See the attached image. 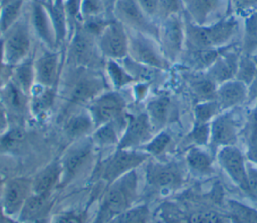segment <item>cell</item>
I'll list each match as a JSON object with an SVG mask.
<instances>
[{"instance_id":"obj_28","label":"cell","mask_w":257,"mask_h":223,"mask_svg":"<svg viewBox=\"0 0 257 223\" xmlns=\"http://www.w3.org/2000/svg\"><path fill=\"white\" fill-rule=\"evenodd\" d=\"M56 100V87H43L35 84L29 95L30 115L42 119L53 107Z\"/></svg>"},{"instance_id":"obj_30","label":"cell","mask_w":257,"mask_h":223,"mask_svg":"<svg viewBox=\"0 0 257 223\" xmlns=\"http://www.w3.org/2000/svg\"><path fill=\"white\" fill-rule=\"evenodd\" d=\"M230 45H227L221 48H214V49H201V50L185 49L180 59L184 62V64H186L189 68H191L194 71H206L216 61V59L220 56V54L225 49H227Z\"/></svg>"},{"instance_id":"obj_12","label":"cell","mask_w":257,"mask_h":223,"mask_svg":"<svg viewBox=\"0 0 257 223\" xmlns=\"http://www.w3.org/2000/svg\"><path fill=\"white\" fill-rule=\"evenodd\" d=\"M100 53L105 59L122 60L128 56V34L125 26L114 17L96 38Z\"/></svg>"},{"instance_id":"obj_4","label":"cell","mask_w":257,"mask_h":223,"mask_svg":"<svg viewBox=\"0 0 257 223\" xmlns=\"http://www.w3.org/2000/svg\"><path fill=\"white\" fill-rule=\"evenodd\" d=\"M67 63L70 67L95 69L104 67L105 58L100 53L96 37L89 33L82 23L77 24L68 38L66 51Z\"/></svg>"},{"instance_id":"obj_57","label":"cell","mask_w":257,"mask_h":223,"mask_svg":"<svg viewBox=\"0 0 257 223\" xmlns=\"http://www.w3.org/2000/svg\"><path fill=\"white\" fill-rule=\"evenodd\" d=\"M101 1L103 3L106 15L108 17H113L112 16V10H113V7H114L117 0H101Z\"/></svg>"},{"instance_id":"obj_50","label":"cell","mask_w":257,"mask_h":223,"mask_svg":"<svg viewBox=\"0 0 257 223\" xmlns=\"http://www.w3.org/2000/svg\"><path fill=\"white\" fill-rule=\"evenodd\" d=\"M247 180L250 195L257 198V165L247 162Z\"/></svg>"},{"instance_id":"obj_53","label":"cell","mask_w":257,"mask_h":223,"mask_svg":"<svg viewBox=\"0 0 257 223\" xmlns=\"http://www.w3.org/2000/svg\"><path fill=\"white\" fill-rule=\"evenodd\" d=\"M148 84L145 82H139L134 86V96L137 100H141L147 93Z\"/></svg>"},{"instance_id":"obj_36","label":"cell","mask_w":257,"mask_h":223,"mask_svg":"<svg viewBox=\"0 0 257 223\" xmlns=\"http://www.w3.org/2000/svg\"><path fill=\"white\" fill-rule=\"evenodd\" d=\"M0 36L22 16L25 0H0Z\"/></svg>"},{"instance_id":"obj_17","label":"cell","mask_w":257,"mask_h":223,"mask_svg":"<svg viewBox=\"0 0 257 223\" xmlns=\"http://www.w3.org/2000/svg\"><path fill=\"white\" fill-rule=\"evenodd\" d=\"M217 159L231 180L244 192L250 194L247 180V162L241 150L235 146H226L218 150Z\"/></svg>"},{"instance_id":"obj_6","label":"cell","mask_w":257,"mask_h":223,"mask_svg":"<svg viewBox=\"0 0 257 223\" xmlns=\"http://www.w3.org/2000/svg\"><path fill=\"white\" fill-rule=\"evenodd\" d=\"M3 57L7 66L13 67L30 57L31 29L28 17L21 16L2 35Z\"/></svg>"},{"instance_id":"obj_58","label":"cell","mask_w":257,"mask_h":223,"mask_svg":"<svg viewBox=\"0 0 257 223\" xmlns=\"http://www.w3.org/2000/svg\"><path fill=\"white\" fill-rule=\"evenodd\" d=\"M0 223H21L17 219H14L12 217H9L5 214L0 216Z\"/></svg>"},{"instance_id":"obj_60","label":"cell","mask_w":257,"mask_h":223,"mask_svg":"<svg viewBox=\"0 0 257 223\" xmlns=\"http://www.w3.org/2000/svg\"><path fill=\"white\" fill-rule=\"evenodd\" d=\"M4 213H3V210H2V207H1V205H0V216L1 215H3Z\"/></svg>"},{"instance_id":"obj_1","label":"cell","mask_w":257,"mask_h":223,"mask_svg":"<svg viewBox=\"0 0 257 223\" xmlns=\"http://www.w3.org/2000/svg\"><path fill=\"white\" fill-rule=\"evenodd\" d=\"M184 21L185 49L188 50L214 49L230 45L240 31V22L233 14L205 25L197 24L187 16Z\"/></svg>"},{"instance_id":"obj_52","label":"cell","mask_w":257,"mask_h":223,"mask_svg":"<svg viewBox=\"0 0 257 223\" xmlns=\"http://www.w3.org/2000/svg\"><path fill=\"white\" fill-rule=\"evenodd\" d=\"M52 223H84V220L81 214L76 212H67L56 216Z\"/></svg>"},{"instance_id":"obj_61","label":"cell","mask_w":257,"mask_h":223,"mask_svg":"<svg viewBox=\"0 0 257 223\" xmlns=\"http://www.w3.org/2000/svg\"><path fill=\"white\" fill-rule=\"evenodd\" d=\"M41 1H52V0H41Z\"/></svg>"},{"instance_id":"obj_34","label":"cell","mask_w":257,"mask_h":223,"mask_svg":"<svg viewBox=\"0 0 257 223\" xmlns=\"http://www.w3.org/2000/svg\"><path fill=\"white\" fill-rule=\"evenodd\" d=\"M240 52L245 55H257V10L245 17Z\"/></svg>"},{"instance_id":"obj_47","label":"cell","mask_w":257,"mask_h":223,"mask_svg":"<svg viewBox=\"0 0 257 223\" xmlns=\"http://www.w3.org/2000/svg\"><path fill=\"white\" fill-rule=\"evenodd\" d=\"M81 12H82L83 21L85 19L100 16L103 14L106 15L105 9L101 0H82Z\"/></svg>"},{"instance_id":"obj_25","label":"cell","mask_w":257,"mask_h":223,"mask_svg":"<svg viewBox=\"0 0 257 223\" xmlns=\"http://www.w3.org/2000/svg\"><path fill=\"white\" fill-rule=\"evenodd\" d=\"M62 123L64 135L71 142L90 136L95 129V125L87 108H80L71 113Z\"/></svg>"},{"instance_id":"obj_38","label":"cell","mask_w":257,"mask_h":223,"mask_svg":"<svg viewBox=\"0 0 257 223\" xmlns=\"http://www.w3.org/2000/svg\"><path fill=\"white\" fill-rule=\"evenodd\" d=\"M256 70H257L256 57L240 53V58L238 62V68L235 75V79L243 82L249 87V85L254 79Z\"/></svg>"},{"instance_id":"obj_21","label":"cell","mask_w":257,"mask_h":223,"mask_svg":"<svg viewBox=\"0 0 257 223\" xmlns=\"http://www.w3.org/2000/svg\"><path fill=\"white\" fill-rule=\"evenodd\" d=\"M240 53V48L238 49L235 47V44H231L205 72L217 85L234 79L238 68Z\"/></svg>"},{"instance_id":"obj_8","label":"cell","mask_w":257,"mask_h":223,"mask_svg":"<svg viewBox=\"0 0 257 223\" xmlns=\"http://www.w3.org/2000/svg\"><path fill=\"white\" fill-rule=\"evenodd\" d=\"M94 145L90 136L74 141L60 158L61 175L58 188L69 184L92 159Z\"/></svg>"},{"instance_id":"obj_51","label":"cell","mask_w":257,"mask_h":223,"mask_svg":"<svg viewBox=\"0 0 257 223\" xmlns=\"http://www.w3.org/2000/svg\"><path fill=\"white\" fill-rule=\"evenodd\" d=\"M144 12L153 20L158 19L159 0H137Z\"/></svg>"},{"instance_id":"obj_10","label":"cell","mask_w":257,"mask_h":223,"mask_svg":"<svg viewBox=\"0 0 257 223\" xmlns=\"http://www.w3.org/2000/svg\"><path fill=\"white\" fill-rule=\"evenodd\" d=\"M112 16L126 29L142 32L158 40L159 24L144 12L137 0H117Z\"/></svg>"},{"instance_id":"obj_37","label":"cell","mask_w":257,"mask_h":223,"mask_svg":"<svg viewBox=\"0 0 257 223\" xmlns=\"http://www.w3.org/2000/svg\"><path fill=\"white\" fill-rule=\"evenodd\" d=\"M103 68L105 69L107 77L114 87V90H119L136 81L122 63H119V60L105 59Z\"/></svg>"},{"instance_id":"obj_48","label":"cell","mask_w":257,"mask_h":223,"mask_svg":"<svg viewBox=\"0 0 257 223\" xmlns=\"http://www.w3.org/2000/svg\"><path fill=\"white\" fill-rule=\"evenodd\" d=\"M229 7L232 14L247 16L257 10V0H230Z\"/></svg>"},{"instance_id":"obj_45","label":"cell","mask_w":257,"mask_h":223,"mask_svg":"<svg viewBox=\"0 0 257 223\" xmlns=\"http://www.w3.org/2000/svg\"><path fill=\"white\" fill-rule=\"evenodd\" d=\"M184 10L182 0H159L158 19L160 22L172 15L181 14Z\"/></svg>"},{"instance_id":"obj_29","label":"cell","mask_w":257,"mask_h":223,"mask_svg":"<svg viewBox=\"0 0 257 223\" xmlns=\"http://www.w3.org/2000/svg\"><path fill=\"white\" fill-rule=\"evenodd\" d=\"M61 175L60 161L55 159L41 169L32 180L33 194H51L58 187Z\"/></svg>"},{"instance_id":"obj_15","label":"cell","mask_w":257,"mask_h":223,"mask_svg":"<svg viewBox=\"0 0 257 223\" xmlns=\"http://www.w3.org/2000/svg\"><path fill=\"white\" fill-rule=\"evenodd\" d=\"M146 112L126 114V123L116 148L140 149L155 135Z\"/></svg>"},{"instance_id":"obj_42","label":"cell","mask_w":257,"mask_h":223,"mask_svg":"<svg viewBox=\"0 0 257 223\" xmlns=\"http://www.w3.org/2000/svg\"><path fill=\"white\" fill-rule=\"evenodd\" d=\"M220 113L221 109L216 100L200 101L194 107V123L209 124Z\"/></svg>"},{"instance_id":"obj_22","label":"cell","mask_w":257,"mask_h":223,"mask_svg":"<svg viewBox=\"0 0 257 223\" xmlns=\"http://www.w3.org/2000/svg\"><path fill=\"white\" fill-rule=\"evenodd\" d=\"M186 16L193 22L205 25L218 21L221 15L223 0H182Z\"/></svg>"},{"instance_id":"obj_13","label":"cell","mask_w":257,"mask_h":223,"mask_svg":"<svg viewBox=\"0 0 257 223\" xmlns=\"http://www.w3.org/2000/svg\"><path fill=\"white\" fill-rule=\"evenodd\" d=\"M95 128L126 115V100L118 90H105L87 106Z\"/></svg>"},{"instance_id":"obj_62","label":"cell","mask_w":257,"mask_h":223,"mask_svg":"<svg viewBox=\"0 0 257 223\" xmlns=\"http://www.w3.org/2000/svg\"><path fill=\"white\" fill-rule=\"evenodd\" d=\"M0 8H1V1H0Z\"/></svg>"},{"instance_id":"obj_31","label":"cell","mask_w":257,"mask_h":223,"mask_svg":"<svg viewBox=\"0 0 257 223\" xmlns=\"http://www.w3.org/2000/svg\"><path fill=\"white\" fill-rule=\"evenodd\" d=\"M189 75V85L192 93L200 101L215 100L218 85L205 71H194Z\"/></svg>"},{"instance_id":"obj_41","label":"cell","mask_w":257,"mask_h":223,"mask_svg":"<svg viewBox=\"0 0 257 223\" xmlns=\"http://www.w3.org/2000/svg\"><path fill=\"white\" fill-rule=\"evenodd\" d=\"M150 212L146 204L133 206L111 219L108 223H147Z\"/></svg>"},{"instance_id":"obj_27","label":"cell","mask_w":257,"mask_h":223,"mask_svg":"<svg viewBox=\"0 0 257 223\" xmlns=\"http://www.w3.org/2000/svg\"><path fill=\"white\" fill-rule=\"evenodd\" d=\"M126 123V115L120 119L107 122L94 129L90 135L96 147L105 148L115 146L117 147L123 129Z\"/></svg>"},{"instance_id":"obj_5","label":"cell","mask_w":257,"mask_h":223,"mask_svg":"<svg viewBox=\"0 0 257 223\" xmlns=\"http://www.w3.org/2000/svg\"><path fill=\"white\" fill-rule=\"evenodd\" d=\"M149 158L150 156L141 149L116 148L114 152L99 163L95 174L99 179L105 181L108 186L124 174L140 167Z\"/></svg>"},{"instance_id":"obj_18","label":"cell","mask_w":257,"mask_h":223,"mask_svg":"<svg viewBox=\"0 0 257 223\" xmlns=\"http://www.w3.org/2000/svg\"><path fill=\"white\" fill-rule=\"evenodd\" d=\"M0 101L9 123L12 121V126H23L25 117L30 114L29 95L8 79L0 89Z\"/></svg>"},{"instance_id":"obj_23","label":"cell","mask_w":257,"mask_h":223,"mask_svg":"<svg viewBox=\"0 0 257 223\" xmlns=\"http://www.w3.org/2000/svg\"><path fill=\"white\" fill-rule=\"evenodd\" d=\"M54 200L51 194H31L20 210L17 220L21 223H44Z\"/></svg>"},{"instance_id":"obj_43","label":"cell","mask_w":257,"mask_h":223,"mask_svg":"<svg viewBox=\"0 0 257 223\" xmlns=\"http://www.w3.org/2000/svg\"><path fill=\"white\" fill-rule=\"evenodd\" d=\"M171 135L166 131H160L154 135V137L140 149L146 152L150 157L160 156L163 154L171 143Z\"/></svg>"},{"instance_id":"obj_19","label":"cell","mask_w":257,"mask_h":223,"mask_svg":"<svg viewBox=\"0 0 257 223\" xmlns=\"http://www.w3.org/2000/svg\"><path fill=\"white\" fill-rule=\"evenodd\" d=\"M28 22L31 32H33L36 38L42 43L43 47L51 50H59L50 16L40 0H31Z\"/></svg>"},{"instance_id":"obj_46","label":"cell","mask_w":257,"mask_h":223,"mask_svg":"<svg viewBox=\"0 0 257 223\" xmlns=\"http://www.w3.org/2000/svg\"><path fill=\"white\" fill-rule=\"evenodd\" d=\"M210 124H195L192 131L189 133L188 138L195 146L203 147L209 144L210 141Z\"/></svg>"},{"instance_id":"obj_39","label":"cell","mask_w":257,"mask_h":223,"mask_svg":"<svg viewBox=\"0 0 257 223\" xmlns=\"http://www.w3.org/2000/svg\"><path fill=\"white\" fill-rule=\"evenodd\" d=\"M228 206L233 223H257V210L235 200L228 201Z\"/></svg>"},{"instance_id":"obj_59","label":"cell","mask_w":257,"mask_h":223,"mask_svg":"<svg viewBox=\"0 0 257 223\" xmlns=\"http://www.w3.org/2000/svg\"><path fill=\"white\" fill-rule=\"evenodd\" d=\"M4 183H5V181H4V180H3V178L0 176V200H1V196H2V193H3Z\"/></svg>"},{"instance_id":"obj_7","label":"cell","mask_w":257,"mask_h":223,"mask_svg":"<svg viewBox=\"0 0 257 223\" xmlns=\"http://www.w3.org/2000/svg\"><path fill=\"white\" fill-rule=\"evenodd\" d=\"M128 56L148 67L167 70L170 62L164 56L157 39L139 31L127 29Z\"/></svg>"},{"instance_id":"obj_56","label":"cell","mask_w":257,"mask_h":223,"mask_svg":"<svg viewBox=\"0 0 257 223\" xmlns=\"http://www.w3.org/2000/svg\"><path fill=\"white\" fill-rule=\"evenodd\" d=\"M6 67H9L6 65L5 61H4V57H3V49H2V39L0 36V89L3 86V84L5 83L3 75H4V70Z\"/></svg>"},{"instance_id":"obj_49","label":"cell","mask_w":257,"mask_h":223,"mask_svg":"<svg viewBox=\"0 0 257 223\" xmlns=\"http://www.w3.org/2000/svg\"><path fill=\"white\" fill-rule=\"evenodd\" d=\"M190 223H222V217L213 211L197 212L190 216Z\"/></svg>"},{"instance_id":"obj_2","label":"cell","mask_w":257,"mask_h":223,"mask_svg":"<svg viewBox=\"0 0 257 223\" xmlns=\"http://www.w3.org/2000/svg\"><path fill=\"white\" fill-rule=\"evenodd\" d=\"M105 79L95 69L70 67V73L63 87L62 115L64 119L71 113L86 106L101 92L105 91ZM63 122V121H62Z\"/></svg>"},{"instance_id":"obj_44","label":"cell","mask_w":257,"mask_h":223,"mask_svg":"<svg viewBox=\"0 0 257 223\" xmlns=\"http://www.w3.org/2000/svg\"><path fill=\"white\" fill-rule=\"evenodd\" d=\"M63 6L68 19L71 33V31L77 24L83 22L81 12L82 0H63Z\"/></svg>"},{"instance_id":"obj_11","label":"cell","mask_w":257,"mask_h":223,"mask_svg":"<svg viewBox=\"0 0 257 223\" xmlns=\"http://www.w3.org/2000/svg\"><path fill=\"white\" fill-rule=\"evenodd\" d=\"M147 187L154 192H173L184 182V174L176 163L148 162L145 169Z\"/></svg>"},{"instance_id":"obj_32","label":"cell","mask_w":257,"mask_h":223,"mask_svg":"<svg viewBox=\"0 0 257 223\" xmlns=\"http://www.w3.org/2000/svg\"><path fill=\"white\" fill-rule=\"evenodd\" d=\"M170 98L165 95L153 98L147 103L146 114L155 133L162 131V129L167 124L170 117Z\"/></svg>"},{"instance_id":"obj_54","label":"cell","mask_w":257,"mask_h":223,"mask_svg":"<svg viewBox=\"0 0 257 223\" xmlns=\"http://www.w3.org/2000/svg\"><path fill=\"white\" fill-rule=\"evenodd\" d=\"M9 128V121L3 104L0 101V133L1 135Z\"/></svg>"},{"instance_id":"obj_40","label":"cell","mask_w":257,"mask_h":223,"mask_svg":"<svg viewBox=\"0 0 257 223\" xmlns=\"http://www.w3.org/2000/svg\"><path fill=\"white\" fill-rule=\"evenodd\" d=\"M25 138L23 126L9 127L0 136V149L5 152H11L20 147Z\"/></svg>"},{"instance_id":"obj_24","label":"cell","mask_w":257,"mask_h":223,"mask_svg":"<svg viewBox=\"0 0 257 223\" xmlns=\"http://www.w3.org/2000/svg\"><path fill=\"white\" fill-rule=\"evenodd\" d=\"M248 86L234 78L218 85L215 100L221 112H225L248 101Z\"/></svg>"},{"instance_id":"obj_9","label":"cell","mask_w":257,"mask_h":223,"mask_svg":"<svg viewBox=\"0 0 257 223\" xmlns=\"http://www.w3.org/2000/svg\"><path fill=\"white\" fill-rule=\"evenodd\" d=\"M158 42L170 63L180 60L185 49V21L181 14L172 15L160 22Z\"/></svg>"},{"instance_id":"obj_14","label":"cell","mask_w":257,"mask_h":223,"mask_svg":"<svg viewBox=\"0 0 257 223\" xmlns=\"http://www.w3.org/2000/svg\"><path fill=\"white\" fill-rule=\"evenodd\" d=\"M239 128L232 109L221 112L210 124L209 145L214 155L226 146H235L238 142Z\"/></svg>"},{"instance_id":"obj_16","label":"cell","mask_w":257,"mask_h":223,"mask_svg":"<svg viewBox=\"0 0 257 223\" xmlns=\"http://www.w3.org/2000/svg\"><path fill=\"white\" fill-rule=\"evenodd\" d=\"M32 194V180L25 177L11 178L5 181L0 200L3 213L9 217H16L25 201Z\"/></svg>"},{"instance_id":"obj_3","label":"cell","mask_w":257,"mask_h":223,"mask_svg":"<svg viewBox=\"0 0 257 223\" xmlns=\"http://www.w3.org/2000/svg\"><path fill=\"white\" fill-rule=\"evenodd\" d=\"M138 183L139 177L135 169L109 184L100 200L93 223H108L132 208L138 198Z\"/></svg>"},{"instance_id":"obj_20","label":"cell","mask_w":257,"mask_h":223,"mask_svg":"<svg viewBox=\"0 0 257 223\" xmlns=\"http://www.w3.org/2000/svg\"><path fill=\"white\" fill-rule=\"evenodd\" d=\"M35 84L43 87H56L60 68V50L46 47L33 57Z\"/></svg>"},{"instance_id":"obj_35","label":"cell","mask_w":257,"mask_h":223,"mask_svg":"<svg viewBox=\"0 0 257 223\" xmlns=\"http://www.w3.org/2000/svg\"><path fill=\"white\" fill-rule=\"evenodd\" d=\"M186 161L189 168L199 175H210L214 171L211 155L200 146H194L188 151Z\"/></svg>"},{"instance_id":"obj_33","label":"cell","mask_w":257,"mask_h":223,"mask_svg":"<svg viewBox=\"0 0 257 223\" xmlns=\"http://www.w3.org/2000/svg\"><path fill=\"white\" fill-rule=\"evenodd\" d=\"M8 79L27 95H30L31 90L35 85L33 56H30L19 64L11 67V72Z\"/></svg>"},{"instance_id":"obj_55","label":"cell","mask_w":257,"mask_h":223,"mask_svg":"<svg viewBox=\"0 0 257 223\" xmlns=\"http://www.w3.org/2000/svg\"><path fill=\"white\" fill-rule=\"evenodd\" d=\"M257 59V55L255 56ZM249 89V94H248V101H253V100H257V70L254 76L253 81L251 82V84L248 87Z\"/></svg>"},{"instance_id":"obj_26","label":"cell","mask_w":257,"mask_h":223,"mask_svg":"<svg viewBox=\"0 0 257 223\" xmlns=\"http://www.w3.org/2000/svg\"><path fill=\"white\" fill-rule=\"evenodd\" d=\"M41 1V0H40ZM50 16L55 36L57 47L60 48L67 42V37L70 35V27L68 19L64 10L63 0H52V1H41Z\"/></svg>"}]
</instances>
